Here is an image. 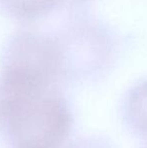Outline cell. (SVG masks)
<instances>
[{"mask_svg": "<svg viewBox=\"0 0 147 148\" xmlns=\"http://www.w3.org/2000/svg\"><path fill=\"white\" fill-rule=\"evenodd\" d=\"M61 66V53L46 38L25 34L18 37L7 56L3 82L47 87Z\"/></svg>", "mask_w": 147, "mask_h": 148, "instance_id": "obj_2", "label": "cell"}, {"mask_svg": "<svg viewBox=\"0 0 147 148\" xmlns=\"http://www.w3.org/2000/svg\"><path fill=\"white\" fill-rule=\"evenodd\" d=\"M0 119L14 148H59L68 135L67 106L46 87L3 84Z\"/></svg>", "mask_w": 147, "mask_h": 148, "instance_id": "obj_1", "label": "cell"}, {"mask_svg": "<svg viewBox=\"0 0 147 148\" xmlns=\"http://www.w3.org/2000/svg\"><path fill=\"white\" fill-rule=\"evenodd\" d=\"M129 115L133 124L147 135V85L139 88L131 96Z\"/></svg>", "mask_w": 147, "mask_h": 148, "instance_id": "obj_3", "label": "cell"}, {"mask_svg": "<svg viewBox=\"0 0 147 148\" xmlns=\"http://www.w3.org/2000/svg\"><path fill=\"white\" fill-rule=\"evenodd\" d=\"M7 6L21 16H36L45 12L57 0H4Z\"/></svg>", "mask_w": 147, "mask_h": 148, "instance_id": "obj_4", "label": "cell"}]
</instances>
